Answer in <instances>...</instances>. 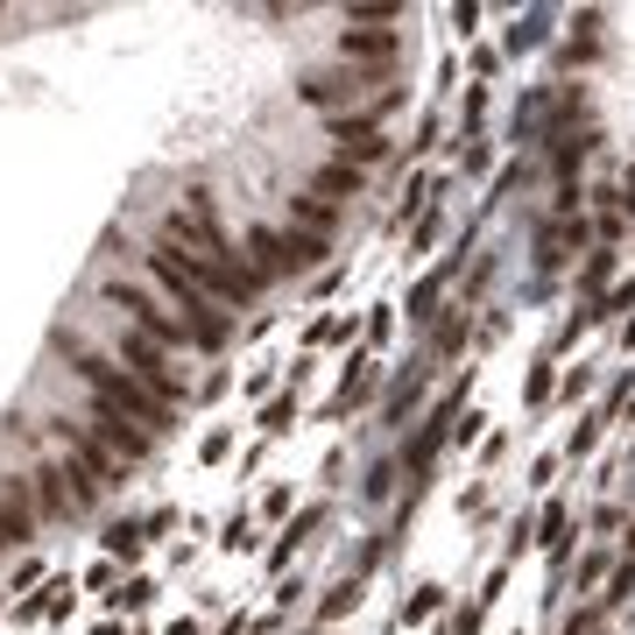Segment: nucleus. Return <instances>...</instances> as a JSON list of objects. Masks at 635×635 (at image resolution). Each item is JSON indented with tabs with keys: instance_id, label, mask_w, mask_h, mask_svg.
<instances>
[{
	"instance_id": "f257e3e1",
	"label": "nucleus",
	"mask_w": 635,
	"mask_h": 635,
	"mask_svg": "<svg viewBox=\"0 0 635 635\" xmlns=\"http://www.w3.org/2000/svg\"><path fill=\"white\" fill-rule=\"evenodd\" d=\"M134 276H142L148 290H156L170 311L191 325V354H226V346H234V311H219L205 290H191V283L177 276V262H170L156 240H142V255H134Z\"/></svg>"
},
{
	"instance_id": "f03ea898",
	"label": "nucleus",
	"mask_w": 635,
	"mask_h": 635,
	"mask_svg": "<svg viewBox=\"0 0 635 635\" xmlns=\"http://www.w3.org/2000/svg\"><path fill=\"white\" fill-rule=\"evenodd\" d=\"M92 297H100V304H106V311L121 318V325H134L142 339H156L163 354H177V360L191 354V325H184L177 311H170V304H163L156 290H148L142 276H127V268H106V276L92 283Z\"/></svg>"
},
{
	"instance_id": "7ed1b4c3",
	"label": "nucleus",
	"mask_w": 635,
	"mask_h": 635,
	"mask_svg": "<svg viewBox=\"0 0 635 635\" xmlns=\"http://www.w3.org/2000/svg\"><path fill=\"white\" fill-rule=\"evenodd\" d=\"M389 85H396V71H354V64H339V57H318V64H304L297 79H290L297 106H311L318 121H325V113L368 106V100H381Z\"/></svg>"
},
{
	"instance_id": "20e7f679",
	"label": "nucleus",
	"mask_w": 635,
	"mask_h": 635,
	"mask_svg": "<svg viewBox=\"0 0 635 635\" xmlns=\"http://www.w3.org/2000/svg\"><path fill=\"white\" fill-rule=\"evenodd\" d=\"M467 417V381H452L445 396L431 402V410H423V423H417V438H402V473H410V494L423 488V480H431V467H438V452L452 445V423Z\"/></svg>"
},
{
	"instance_id": "39448f33",
	"label": "nucleus",
	"mask_w": 635,
	"mask_h": 635,
	"mask_svg": "<svg viewBox=\"0 0 635 635\" xmlns=\"http://www.w3.org/2000/svg\"><path fill=\"white\" fill-rule=\"evenodd\" d=\"M402 50H410L402 29H332V57L354 71H396Z\"/></svg>"
},
{
	"instance_id": "423d86ee",
	"label": "nucleus",
	"mask_w": 635,
	"mask_h": 635,
	"mask_svg": "<svg viewBox=\"0 0 635 635\" xmlns=\"http://www.w3.org/2000/svg\"><path fill=\"white\" fill-rule=\"evenodd\" d=\"M240 262L255 268L268 290H276V283L290 276V234H283V226H268V219H240Z\"/></svg>"
},
{
	"instance_id": "0eeeda50",
	"label": "nucleus",
	"mask_w": 635,
	"mask_h": 635,
	"mask_svg": "<svg viewBox=\"0 0 635 635\" xmlns=\"http://www.w3.org/2000/svg\"><path fill=\"white\" fill-rule=\"evenodd\" d=\"M283 226H297V234H318V240H332L339 226H346V205L318 198V191H283Z\"/></svg>"
},
{
	"instance_id": "6e6552de",
	"label": "nucleus",
	"mask_w": 635,
	"mask_h": 635,
	"mask_svg": "<svg viewBox=\"0 0 635 635\" xmlns=\"http://www.w3.org/2000/svg\"><path fill=\"white\" fill-rule=\"evenodd\" d=\"M375 389H381V360H375V354H354V360H346V368H339V396L325 402V417L368 410V402H375Z\"/></svg>"
},
{
	"instance_id": "1a4fd4ad",
	"label": "nucleus",
	"mask_w": 635,
	"mask_h": 635,
	"mask_svg": "<svg viewBox=\"0 0 635 635\" xmlns=\"http://www.w3.org/2000/svg\"><path fill=\"white\" fill-rule=\"evenodd\" d=\"M311 530H325V502H311V509H297L290 523H283V536H276V544L262 551V565H268V572H283V565H290V557H297L304 544H311Z\"/></svg>"
},
{
	"instance_id": "9d476101",
	"label": "nucleus",
	"mask_w": 635,
	"mask_h": 635,
	"mask_svg": "<svg viewBox=\"0 0 635 635\" xmlns=\"http://www.w3.org/2000/svg\"><path fill=\"white\" fill-rule=\"evenodd\" d=\"M311 191H318V198H332V205H354V198H368V170L325 156V163L311 170Z\"/></svg>"
},
{
	"instance_id": "9b49d317",
	"label": "nucleus",
	"mask_w": 635,
	"mask_h": 635,
	"mask_svg": "<svg viewBox=\"0 0 635 635\" xmlns=\"http://www.w3.org/2000/svg\"><path fill=\"white\" fill-rule=\"evenodd\" d=\"M557 64L565 71H580V64H601V14H580L565 35V50H557Z\"/></svg>"
},
{
	"instance_id": "f8f14e48",
	"label": "nucleus",
	"mask_w": 635,
	"mask_h": 635,
	"mask_svg": "<svg viewBox=\"0 0 635 635\" xmlns=\"http://www.w3.org/2000/svg\"><path fill=\"white\" fill-rule=\"evenodd\" d=\"M417 396H423V360H417V368H396L389 396H381V423H402V417L417 410Z\"/></svg>"
},
{
	"instance_id": "ddd939ff",
	"label": "nucleus",
	"mask_w": 635,
	"mask_h": 635,
	"mask_svg": "<svg viewBox=\"0 0 635 635\" xmlns=\"http://www.w3.org/2000/svg\"><path fill=\"white\" fill-rule=\"evenodd\" d=\"M536 536H544L551 565H565V557H572V509H565V502H544V515H536Z\"/></svg>"
},
{
	"instance_id": "4468645a",
	"label": "nucleus",
	"mask_w": 635,
	"mask_h": 635,
	"mask_svg": "<svg viewBox=\"0 0 635 635\" xmlns=\"http://www.w3.org/2000/svg\"><path fill=\"white\" fill-rule=\"evenodd\" d=\"M100 551L113 557V565H134V557L148 551V536H142V523H134V515H121V523L100 530Z\"/></svg>"
},
{
	"instance_id": "2eb2a0df",
	"label": "nucleus",
	"mask_w": 635,
	"mask_h": 635,
	"mask_svg": "<svg viewBox=\"0 0 635 635\" xmlns=\"http://www.w3.org/2000/svg\"><path fill=\"white\" fill-rule=\"evenodd\" d=\"M544 43H551V8H530V14H515V22H509V57L544 50Z\"/></svg>"
},
{
	"instance_id": "dca6fc26",
	"label": "nucleus",
	"mask_w": 635,
	"mask_h": 635,
	"mask_svg": "<svg viewBox=\"0 0 635 635\" xmlns=\"http://www.w3.org/2000/svg\"><path fill=\"white\" fill-rule=\"evenodd\" d=\"M35 536H43V523L22 515V509H8V494H0V557H8V551H29Z\"/></svg>"
},
{
	"instance_id": "f3484780",
	"label": "nucleus",
	"mask_w": 635,
	"mask_h": 635,
	"mask_svg": "<svg viewBox=\"0 0 635 635\" xmlns=\"http://www.w3.org/2000/svg\"><path fill=\"white\" fill-rule=\"evenodd\" d=\"M593 156V142H580V134H551V177L557 191H572V170H580Z\"/></svg>"
},
{
	"instance_id": "a211bd4d",
	"label": "nucleus",
	"mask_w": 635,
	"mask_h": 635,
	"mask_svg": "<svg viewBox=\"0 0 635 635\" xmlns=\"http://www.w3.org/2000/svg\"><path fill=\"white\" fill-rule=\"evenodd\" d=\"M346 29H389V22H410V8L402 0H360V8H346L339 14Z\"/></svg>"
},
{
	"instance_id": "6ab92c4d",
	"label": "nucleus",
	"mask_w": 635,
	"mask_h": 635,
	"mask_svg": "<svg viewBox=\"0 0 635 635\" xmlns=\"http://www.w3.org/2000/svg\"><path fill=\"white\" fill-rule=\"evenodd\" d=\"M396 480H402V459H396V452H389V459H375V467H368V480H360L368 509H389V502H396Z\"/></svg>"
},
{
	"instance_id": "aec40b11",
	"label": "nucleus",
	"mask_w": 635,
	"mask_h": 635,
	"mask_svg": "<svg viewBox=\"0 0 635 635\" xmlns=\"http://www.w3.org/2000/svg\"><path fill=\"white\" fill-rule=\"evenodd\" d=\"M467 332H473V318H467V304H459V311H445V318L431 325V354H438V360H452L459 346H467Z\"/></svg>"
},
{
	"instance_id": "412c9836",
	"label": "nucleus",
	"mask_w": 635,
	"mask_h": 635,
	"mask_svg": "<svg viewBox=\"0 0 635 635\" xmlns=\"http://www.w3.org/2000/svg\"><path fill=\"white\" fill-rule=\"evenodd\" d=\"M445 283H452V268H438V276H423L410 290V318L417 325H438V297H445Z\"/></svg>"
},
{
	"instance_id": "4be33fe9",
	"label": "nucleus",
	"mask_w": 635,
	"mask_h": 635,
	"mask_svg": "<svg viewBox=\"0 0 635 635\" xmlns=\"http://www.w3.org/2000/svg\"><path fill=\"white\" fill-rule=\"evenodd\" d=\"M580 290H586V297H607V290H614V247H593V255H586Z\"/></svg>"
},
{
	"instance_id": "5701e85b",
	"label": "nucleus",
	"mask_w": 635,
	"mask_h": 635,
	"mask_svg": "<svg viewBox=\"0 0 635 635\" xmlns=\"http://www.w3.org/2000/svg\"><path fill=\"white\" fill-rule=\"evenodd\" d=\"M283 234H290V276H304V268H318L332 255V240H318V234H297V226H283Z\"/></svg>"
},
{
	"instance_id": "b1692460",
	"label": "nucleus",
	"mask_w": 635,
	"mask_h": 635,
	"mask_svg": "<svg viewBox=\"0 0 635 635\" xmlns=\"http://www.w3.org/2000/svg\"><path fill=\"white\" fill-rule=\"evenodd\" d=\"M488 163H494L488 134H459V177H488Z\"/></svg>"
},
{
	"instance_id": "393cba45",
	"label": "nucleus",
	"mask_w": 635,
	"mask_h": 635,
	"mask_svg": "<svg viewBox=\"0 0 635 635\" xmlns=\"http://www.w3.org/2000/svg\"><path fill=\"white\" fill-rule=\"evenodd\" d=\"M346 607H360V572H346V580H339V586L318 601V622H339Z\"/></svg>"
},
{
	"instance_id": "a878e982",
	"label": "nucleus",
	"mask_w": 635,
	"mask_h": 635,
	"mask_svg": "<svg viewBox=\"0 0 635 635\" xmlns=\"http://www.w3.org/2000/svg\"><path fill=\"white\" fill-rule=\"evenodd\" d=\"M290 423H297V389H283L276 402H262V431H268V438H283Z\"/></svg>"
},
{
	"instance_id": "bb28decb",
	"label": "nucleus",
	"mask_w": 635,
	"mask_h": 635,
	"mask_svg": "<svg viewBox=\"0 0 635 635\" xmlns=\"http://www.w3.org/2000/svg\"><path fill=\"white\" fill-rule=\"evenodd\" d=\"M339 339H354V318H311L304 325V346H339Z\"/></svg>"
},
{
	"instance_id": "cd10ccee",
	"label": "nucleus",
	"mask_w": 635,
	"mask_h": 635,
	"mask_svg": "<svg viewBox=\"0 0 635 635\" xmlns=\"http://www.w3.org/2000/svg\"><path fill=\"white\" fill-rule=\"evenodd\" d=\"M438 607H445V586H417L410 601H402V622H431Z\"/></svg>"
},
{
	"instance_id": "c85d7f7f",
	"label": "nucleus",
	"mask_w": 635,
	"mask_h": 635,
	"mask_svg": "<svg viewBox=\"0 0 635 635\" xmlns=\"http://www.w3.org/2000/svg\"><path fill=\"white\" fill-rule=\"evenodd\" d=\"M601 431H607V417H601V410H593V417H580V431L565 438V452H572V459H586L593 445H601Z\"/></svg>"
},
{
	"instance_id": "c756f323",
	"label": "nucleus",
	"mask_w": 635,
	"mask_h": 635,
	"mask_svg": "<svg viewBox=\"0 0 635 635\" xmlns=\"http://www.w3.org/2000/svg\"><path fill=\"white\" fill-rule=\"evenodd\" d=\"M523 402H530V410H544V402H557V375H551V368H530V381H523Z\"/></svg>"
},
{
	"instance_id": "7c9ffc66",
	"label": "nucleus",
	"mask_w": 635,
	"mask_h": 635,
	"mask_svg": "<svg viewBox=\"0 0 635 635\" xmlns=\"http://www.w3.org/2000/svg\"><path fill=\"white\" fill-rule=\"evenodd\" d=\"M389 332H396V304H375V311L360 318V339H368V346H381Z\"/></svg>"
},
{
	"instance_id": "2f4dec72",
	"label": "nucleus",
	"mask_w": 635,
	"mask_h": 635,
	"mask_svg": "<svg viewBox=\"0 0 635 635\" xmlns=\"http://www.w3.org/2000/svg\"><path fill=\"white\" fill-rule=\"evenodd\" d=\"M226 452H234V431H226V423H212V431L198 438V459H205V467H219Z\"/></svg>"
},
{
	"instance_id": "473e14b6",
	"label": "nucleus",
	"mask_w": 635,
	"mask_h": 635,
	"mask_svg": "<svg viewBox=\"0 0 635 635\" xmlns=\"http://www.w3.org/2000/svg\"><path fill=\"white\" fill-rule=\"evenodd\" d=\"M601 614H607L601 601H593V607H572V614H565V628H557V635H601Z\"/></svg>"
},
{
	"instance_id": "72a5a7b5",
	"label": "nucleus",
	"mask_w": 635,
	"mask_h": 635,
	"mask_svg": "<svg viewBox=\"0 0 635 635\" xmlns=\"http://www.w3.org/2000/svg\"><path fill=\"white\" fill-rule=\"evenodd\" d=\"M601 580H614V557L607 551H586L580 557V586H601Z\"/></svg>"
},
{
	"instance_id": "f704fd0d",
	"label": "nucleus",
	"mask_w": 635,
	"mask_h": 635,
	"mask_svg": "<svg viewBox=\"0 0 635 635\" xmlns=\"http://www.w3.org/2000/svg\"><path fill=\"white\" fill-rule=\"evenodd\" d=\"M635 593V565H614V580H607V593H601V607H622Z\"/></svg>"
},
{
	"instance_id": "c9c22d12",
	"label": "nucleus",
	"mask_w": 635,
	"mask_h": 635,
	"mask_svg": "<svg viewBox=\"0 0 635 635\" xmlns=\"http://www.w3.org/2000/svg\"><path fill=\"white\" fill-rule=\"evenodd\" d=\"M438 134H445V121H438V113H423V121H417V142H410V156H431Z\"/></svg>"
},
{
	"instance_id": "e433bc0d",
	"label": "nucleus",
	"mask_w": 635,
	"mask_h": 635,
	"mask_svg": "<svg viewBox=\"0 0 635 635\" xmlns=\"http://www.w3.org/2000/svg\"><path fill=\"white\" fill-rule=\"evenodd\" d=\"M226 389H234V375H226V368H212V375H198V389H191V396H198V402H219Z\"/></svg>"
},
{
	"instance_id": "4c0bfd02",
	"label": "nucleus",
	"mask_w": 635,
	"mask_h": 635,
	"mask_svg": "<svg viewBox=\"0 0 635 635\" xmlns=\"http://www.w3.org/2000/svg\"><path fill=\"white\" fill-rule=\"evenodd\" d=\"M593 530H601V536L628 530V509H622V502H601V509H593Z\"/></svg>"
},
{
	"instance_id": "58836bf2",
	"label": "nucleus",
	"mask_w": 635,
	"mask_h": 635,
	"mask_svg": "<svg viewBox=\"0 0 635 635\" xmlns=\"http://www.w3.org/2000/svg\"><path fill=\"white\" fill-rule=\"evenodd\" d=\"M148 593H156L148 580H127L121 593H106V601H113V607H148Z\"/></svg>"
},
{
	"instance_id": "ea45409f",
	"label": "nucleus",
	"mask_w": 635,
	"mask_h": 635,
	"mask_svg": "<svg viewBox=\"0 0 635 635\" xmlns=\"http://www.w3.org/2000/svg\"><path fill=\"white\" fill-rule=\"evenodd\" d=\"M85 586H92V593H106V586H121V565H113V557H100V565H92V572H85Z\"/></svg>"
},
{
	"instance_id": "a19ab883",
	"label": "nucleus",
	"mask_w": 635,
	"mask_h": 635,
	"mask_svg": "<svg viewBox=\"0 0 635 635\" xmlns=\"http://www.w3.org/2000/svg\"><path fill=\"white\" fill-rule=\"evenodd\" d=\"M29 586H43V565H35V557H22V565H14V580H8V593H29Z\"/></svg>"
},
{
	"instance_id": "79ce46f5",
	"label": "nucleus",
	"mask_w": 635,
	"mask_h": 635,
	"mask_svg": "<svg viewBox=\"0 0 635 635\" xmlns=\"http://www.w3.org/2000/svg\"><path fill=\"white\" fill-rule=\"evenodd\" d=\"M247 396H262V402H276L283 389H276V368H255V375H247Z\"/></svg>"
},
{
	"instance_id": "37998d69",
	"label": "nucleus",
	"mask_w": 635,
	"mask_h": 635,
	"mask_svg": "<svg viewBox=\"0 0 635 635\" xmlns=\"http://www.w3.org/2000/svg\"><path fill=\"white\" fill-rule=\"evenodd\" d=\"M586 389H593V368H572L565 381H557V396H565V402H580Z\"/></svg>"
},
{
	"instance_id": "c03bdc74",
	"label": "nucleus",
	"mask_w": 635,
	"mask_h": 635,
	"mask_svg": "<svg viewBox=\"0 0 635 635\" xmlns=\"http://www.w3.org/2000/svg\"><path fill=\"white\" fill-rule=\"evenodd\" d=\"M614 205H622V219H635V163L622 170V184H614Z\"/></svg>"
},
{
	"instance_id": "a18cd8bd",
	"label": "nucleus",
	"mask_w": 635,
	"mask_h": 635,
	"mask_svg": "<svg viewBox=\"0 0 635 635\" xmlns=\"http://www.w3.org/2000/svg\"><path fill=\"white\" fill-rule=\"evenodd\" d=\"M170 530H177V509H156V515L142 523V536H148V544H156V536H170Z\"/></svg>"
},
{
	"instance_id": "49530a36",
	"label": "nucleus",
	"mask_w": 635,
	"mask_h": 635,
	"mask_svg": "<svg viewBox=\"0 0 635 635\" xmlns=\"http://www.w3.org/2000/svg\"><path fill=\"white\" fill-rule=\"evenodd\" d=\"M628 396H635V375H622V381H614V389H607V402H601V417H614V410H622Z\"/></svg>"
},
{
	"instance_id": "de8ad7c7",
	"label": "nucleus",
	"mask_w": 635,
	"mask_h": 635,
	"mask_svg": "<svg viewBox=\"0 0 635 635\" xmlns=\"http://www.w3.org/2000/svg\"><path fill=\"white\" fill-rule=\"evenodd\" d=\"M452 29H459V35L480 29V8H473V0H459V8H452Z\"/></svg>"
},
{
	"instance_id": "09e8293b",
	"label": "nucleus",
	"mask_w": 635,
	"mask_h": 635,
	"mask_svg": "<svg viewBox=\"0 0 635 635\" xmlns=\"http://www.w3.org/2000/svg\"><path fill=\"white\" fill-rule=\"evenodd\" d=\"M262 515H290V488H268L262 494Z\"/></svg>"
},
{
	"instance_id": "8fccbe9b",
	"label": "nucleus",
	"mask_w": 635,
	"mask_h": 635,
	"mask_svg": "<svg viewBox=\"0 0 635 635\" xmlns=\"http://www.w3.org/2000/svg\"><path fill=\"white\" fill-rule=\"evenodd\" d=\"M438 240V212H423V219H417V234H410V247H431Z\"/></svg>"
},
{
	"instance_id": "3c124183",
	"label": "nucleus",
	"mask_w": 635,
	"mask_h": 635,
	"mask_svg": "<svg viewBox=\"0 0 635 635\" xmlns=\"http://www.w3.org/2000/svg\"><path fill=\"white\" fill-rule=\"evenodd\" d=\"M170 635H205V628H198V622H177V628H170Z\"/></svg>"
},
{
	"instance_id": "603ef678",
	"label": "nucleus",
	"mask_w": 635,
	"mask_h": 635,
	"mask_svg": "<svg viewBox=\"0 0 635 635\" xmlns=\"http://www.w3.org/2000/svg\"><path fill=\"white\" fill-rule=\"evenodd\" d=\"M304 635H325V628H304Z\"/></svg>"
}]
</instances>
